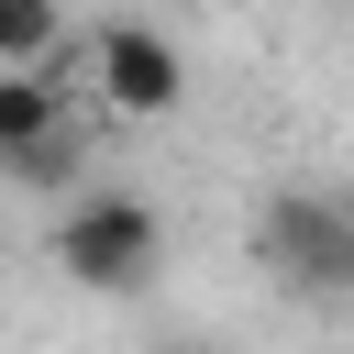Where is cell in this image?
I'll use <instances>...</instances> for the list:
<instances>
[{"mask_svg": "<svg viewBox=\"0 0 354 354\" xmlns=\"http://www.w3.org/2000/svg\"><path fill=\"white\" fill-rule=\"evenodd\" d=\"M88 100L111 122H166L188 100V66H177V44L155 22H100L88 33Z\"/></svg>", "mask_w": 354, "mask_h": 354, "instance_id": "cell-3", "label": "cell"}, {"mask_svg": "<svg viewBox=\"0 0 354 354\" xmlns=\"http://www.w3.org/2000/svg\"><path fill=\"white\" fill-rule=\"evenodd\" d=\"M66 55V11L55 0H0V66H55Z\"/></svg>", "mask_w": 354, "mask_h": 354, "instance_id": "cell-5", "label": "cell"}, {"mask_svg": "<svg viewBox=\"0 0 354 354\" xmlns=\"http://www.w3.org/2000/svg\"><path fill=\"white\" fill-rule=\"evenodd\" d=\"M55 266H66L88 299H133V288L166 266V221H155V199H133V188H88V199H66V221H55Z\"/></svg>", "mask_w": 354, "mask_h": 354, "instance_id": "cell-1", "label": "cell"}, {"mask_svg": "<svg viewBox=\"0 0 354 354\" xmlns=\"http://www.w3.org/2000/svg\"><path fill=\"white\" fill-rule=\"evenodd\" d=\"M66 122H77V88H66L55 66H0V166H11L22 144L66 133Z\"/></svg>", "mask_w": 354, "mask_h": 354, "instance_id": "cell-4", "label": "cell"}, {"mask_svg": "<svg viewBox=\"0 0 354 354\" xmlns=\"http://www.w3.org/2000/svg\"><path fill=\"white\" fill-rule=\"evenodd\" d=\"M166 354H199V343H166Z\"/></svg>", "mask_w": 354, "mask_h": 354, "instance_id": "cell-7", "label": "cell"}, {"mask_svg": "<svg viewBox=\"0 0 354 354\" xmlns=\"http://www.w3.org/2000/svg\"><path fill=\"white\" fill-rule=\"evenodd\" d=\"M66 166H77V122H66V133H44V144H22L0 177H11V188H66Z\"/></svg>", "mask_w": 354, "mask_h": 354, "instance_id": "cell-6", "label": "cell"}, {"mask_svg": "<svg viewBox=\"0 0 354 354\" xmlns=\"http://www.w3.org/2000/svg\"><path fill=\"white\" fill-rule=\"evenodd\" d=\"M254 254L288 277V288H354V199H321V188H277L254 210Z\"/></svg>", "mask_w": 354, "mask_h": 354, "instance_id": "cell-2", "label": "cell"}]
</instances>
